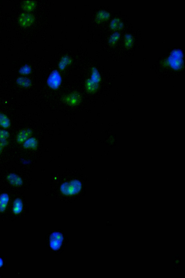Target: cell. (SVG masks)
<instances>
[{
	"mask_svg": "<svg viewBox=\"0 0 185 278\" xmlns=\"http://www.w3.org/2000/svg\"><path fill=\"white\" fill-rule=\"evenodd\" d=\"M64 236L59 232H55L52 233L50 238V246L54 250H58L62 246Z\"/></svg>",
	"mask_w": 185,
	"mask_h": 278,
	"instance_id": "1",
	"label": "cell"
},
{
	"mask_svg": "<svg viewBox=\"0 0 185 278\" xmlns=\"http://www.w3.org/2000/svg\"><path fill=\"white\" fill-rule=\"evenodd\" d=\"M63 100L66 104L71 106H76L79 105L81 102V96L79 93L74 92L64 96L63 98Z\"/></svg>",
	"mask_w": 185,
	"mask_h": 278,
	"instance_id": "2",
	"label": "cell"
},
{
	"mask_svg": "<svg viewBox=\"0 0 185 278\" xmlns=\"http://www.w3.org/2000/svg\"><path fill=\"white\" fill-rule=\"evenodd\" d=\"M34 17L31 14L28 13H22L19 18V23L21 27H29L34 21Z\"/></svg>",
	"mask_w": 185,
	"mask_h": 278,
	"instance_id": "3",
	"label": "cell"
},
{
	"mask_svg": "<svg viewBox=\"0 0 185 278\" xmlns=\"http://www.w3.org/2000/svg\"><path fill=\"white\" fill-rule=\"evenodd\" d=\"M36 6L35 2L33 1H24L22 3V8L24 10L27 12L33 10Z\"/></svg>",
	"mask_w": 185,
	"mask_h": 278,
	"instance_id": "4",
	"label": "cell"
},
{
	"mask_svg": "<svg viewBox=\"0 0 185 278\" xmlns=\"http://www.w3.org/2000/svg\"><path fill=\"white\" fill-rule=\"evenodd\" d=\"M8 180L11 184L15 186L21 185L22 180L19 176L14 174H11L8 176Z\"/></svg>",
	"mask_w": 185,
	"mask_h": 278,
	"instance_id": "5",
	"label": "cell"
},
{
	"mask_svg": "<svg viewBox=\"0 0 185 278\" xmlns=\"http://www.w3.org/2000/svg\"><path fill=\"white\" fill-rule=\"evenodd\" d=\"M9 199L7 194H3L0 196V212H3L5 211Z\"/></svg>",
	"mask_w": 185,
	"mask_h": 278,
	"instance_id": "6",
	"label": "cell"
},
{
	"mask_svg": "<svg viewBox=\"0 0 185 278\" xmlns=\"http://www.w3.org/2000/svg\"><path fill=\"white\" fill-rule=\"evenodd\" d=\"M23 203L20 199H17L14 201L13 211L15 214H18L22 211Z\"/></svg>",
	"mask_w": 185,
	"mask_h": 278,
	"instance_id": "7",
	"label": "cell"
},
{
	"mask_svg": "<svg viewBox=\"0 0 185 278\" xmlns=\"http://www.w3.org/2000/svg\"><path fill=\"white\" fill-rule=\"evenodd\" d=\"M97 84H95L92 81L88 80L86 83V87L88 92L91 93H94L97 90L98 88Z\"/></svg>",
	"mask_w": 185,
	"mask_h": 278,
	"instance_id": "8",
	"label": "cell"
},
{
	"mask_svg": "<svg viewBox=\"0 0 185 278\" xmlns=\"http://www.w3.org/2000/svg\"><path fill=\"white\" fill-rule=\"evenodd\" d=\"M30 133L29 131H23L19 134L17 138V141L22 142L27 139V137L30 135Z\"/></svg>",
	"mask_w": 185,
	"mask_h": 278,
	"instance_id": "9",
	"label": "cell"
},
{
	"mask_svg": "<svg viewBox=\"0 0 185 278\" xmlns=\"http://www.w3.org/2000/svg\"><path fill=\"white\" fill-rule=\"evenodd\" d=\"M123 24L118 18L115 19L111 23V27L114 29H119L122 27Z\"/></svg>",
	"mask_w": 185,
	"mask_h": 278,
	"instance_id": "10",
	"label": "cell"
},
{
	"mask_svg": "<svg viewBox=\"0 0 185 278\" xmlns=\"http://www.w3.org/2000/svg\"><path fill=\"white\" fill-rule=\"evenodd\" d=\"M36 141L34 139H30L24 142V146L26 148H34L36 147Z\"/></svg>",
	"mask_w": 185,
	"mask_h": 278,
	"instance_id": "11",
	"label": "cell"
},
{
	"mask_svg": "<svg viewBox=\"0 0 185 278\" xmlns=\"http://www.w3.org/2000/svg\"><path fill=\"white\" fill-rule=\"evenodd\" d=\"M125 44L127 47L131 46L133 43V38L131 35L127 34L125 36Z\"/></svg>",
	"mask_w": 185,
	"mask_h": 278,
	"instance_id": "12",
	"label": "cell"
},
{
	"mask_svg": "<svg viewBox=\"0 0 185 278\" xmlns=\"http://www.w3.org/2000/svg\"><path fill=\"white\" fill-rule=\"evenodd\" d=\"M30 71V67L29 66L25 65L21 68V69L20 70V73L25 75V74H29Z\"/></svg>",
	"mask_w": 185,
	"mask_h": 278,
	"instance_id": "13",
	"label": "cell"
},
{
	"mask_svg": "<svg viewBox=\"0 0 185 278\" xmlns=\"http://www.w3.org/2000/svg\"><path fill=\"white\" fill-rule=\"evenodd\" d=\"M30 82L29 80L25 78L21 77L17 80V82L21 85H26L30 84Z\"/></svg>",
	"mask_w": 185,
	"mask_h": 278,
	"instance_id": "14",
	"label": "cell"
},
{
	"mask_svg": "<svg viewBox=\"0 0 185 278\" xmlns=\"http://www.w3.org/2000/svg\"><path fill=\"white\" fill-rule=\"evenodd\" d=\"M120 34L118 32L115 33L111 36L110 38V42L112 43H114L118 40L120 37Z\"/></svg>",
	"mask_w": 185,
	"mask_h": 278,
	"instance_id": "15",
	"label": "cell"
},
{
	"mask_svg": "<svg viewBox=\"0 0 185 278\" xmlns=\"http://www.w3.org/2000/svg\"><path fill=\"white\" fill-rule=\"evenodd\" d=\"M8 137L7 133L6 132L1 131L0 132V139H4V138H6Z\"/></svg>",
	"mask_w": 185,
	"mask_h": 278,
	"instance_id": "16",
	"label": "cell"
},
{
	"mask_svg": "<svg viewBox=\"0 0 185 278\" xmlns=\"http://www.w3.org/2000/svg\"><path fill=\"white\" fill-rule=\"evenodd\" d=\"M4 144H2V143H0V153H1V152L2 151V148L3 147L4 145Z\"/></svg>",
	"mask_w": 185,
	"mask_h": 278,
	"instance_id": "17",
	"label": "cell"
},
{
	"mask_svg": "<svg viewBox=\"0 0 185 278\" xmlns=\"http://www.w3.org/2000/svg\"><path fill=\"white\" fill-rule=\"evenodd\" d=\"M2 260L0 259V267H1L2 265Z\"/></svg>",
	"mask_w": 185,
	"mask_h": 278,
	"instance_id": "18",
	"label": "cell"
}]
</instances>
